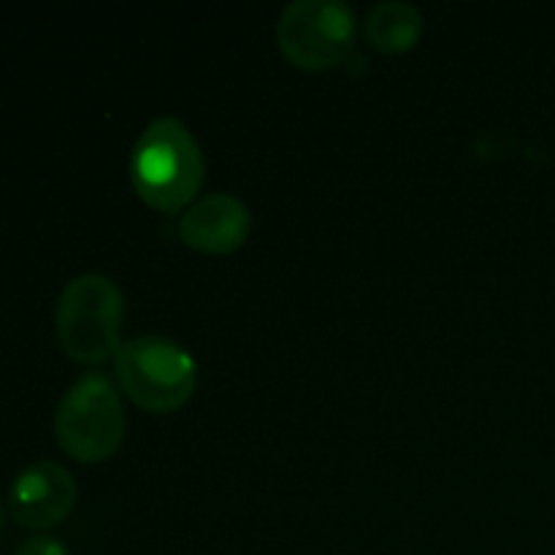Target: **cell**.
<instances>
[{
    "label": "cell",
    "instance_id": "obj_10",
    "mask_svg": "<svg viewBox=\"0 0 555 555\" xmlns=\"http://www.w3.org/2000/svg\"><path fill=\"white\" fill-rule=\"evenodd\" d=\"M3 526H5V504L3 499H0V531H3Z\"/></svg>",
    "mask_w": 555,
    "mask_h": 555
},
{
    "label": "cell",
    "instance_id": "obj_2",
    "mask_svg": "<svg viewBox=\"0 0 555 555\" xmlns=\"http://www.w3.org/2000/svg\"><path fill=\"white\" fill-rule=\"evenodd\" d=\"M125 296L106 274H79L57 296L54 325L65 356L98 366L122 347Z\"/></svg>",
    "mask_w": 555,
    "mask_h": 555
},
{
    "label": "cell",
    "instance_id": "obj_8",
    "mask_svg": "<svg viewBox=\"0 0 555 555\" xmlns=\"http://www.w3.org/2000/svg\"><path fill=\"white\" fill-rule=\"evenodd\" d=\"M423 30H426L423 11L415 3H406V0L377 3L366 14V22H363V36L383 54L410 52L423 38Z\"/></svg>",
    "mask_w": 555,
    "mask_h": 555
},
{
    "label": "cell",
    "instance_id": "obj_9",
    "mask_svg": "<svg viewBox=\"0 0 555 555\" xmlns=\"http://www.w3.org/2000/svg\"><path fill=\"white\" fill-rule=\"evenodd\" d=\"M14 555H70L68 547L57 540V537H49V534H38L30 537V540L22 542L16 547Z\"/></svg>",
    "mask_w": 555,
    "mask_h": 555
},
{
    "label": "cell",
    "instance_id": "obj_4",
    "mask_svg": "<svg viewBox=\"0 0 555 555\" xmlns=\"http://www.w3.org/2000/svg\"><path fill=\"white\" fill-rule=\"evenodd\" d=\"M128 415L119 390L101 372L76 379L54 410V437L81 464L108 461L122 444Z\"/></svg>",
    "mask_w": 555,
    "mask_h": 555
},
{
    "label": "cell",
    "instance_id": "obj_6",
    "mask_svg": "<svg viewBox=\"0 0 555 555\" xmlns=\"http://www.w3.org/2000/svg\"><path fill=\"white\" fill-rule=\"evenodd\" d=\"M74 475L57 461H33L16 472L9 488V513L25 529H52L76 504Z\"/></svg>",
    "mask_w": 555,
    "mask_h": 555
},
{
    "label": "cell",
    "instance_id": "obj_5",
    "mask_svg": "<svg viewBox=\"0 0 555 555\" xmlns=\"http://www.w3.org/2000/svg\"><path fill=\"white\" fill-rule=\"evenodd\" d=\"M356 14L341 0H293L276 20V47L301 70H328L356 43Z\"/></svg>",
    "mask_w": 555,
    "mask_h": 555
},
{
    "label": "cell",
    "instance_id": "obj_1",
    "mask_svg": "<svg viewBox=\"0 0 555 555\" xmlns=\"http://www.w3.org/2000/svg\"><path fill=\"white\" fill-rule=\"evenodd\" d=\"M206 160L193 130L177 117H157L130 152V182L150 209L184 211L204 184Z\"/></svg>",
    "mask_w": 555,
    "mask_h": 555
},
{
    "label": "cell",
    "instance_id": "obj_3",
    "mask_svg": "<svg viewBox=\"0 0 555 555\" xmlns=\"http://www.w3.org/2000/svg\"><path fill=\"white\" fill-rule=\"evenodd\" d=\"M122 393L146 412H177L198 388V363L179 341L160 334L133 336L114 356Z\"/></svg>",
    "mask_w": 555,
    "mask_h": 555
},
{
    "label": "cell",
    "instance_id": "obj_7",
    "mask_svg": "<svg viewBox=\"0 0 555 555\" xmlns=\"http://www.w3.org/2000/svg\"><path fill=\"white\" fill-rule=\"evenodd\" d=\"M253 211L238 195L209 193L179 215L177 233L190 249L204 255H231L249 238Z\"/></svg>",
    "mask_w": 555,
    "mask_h": 555
}]
</instances>
